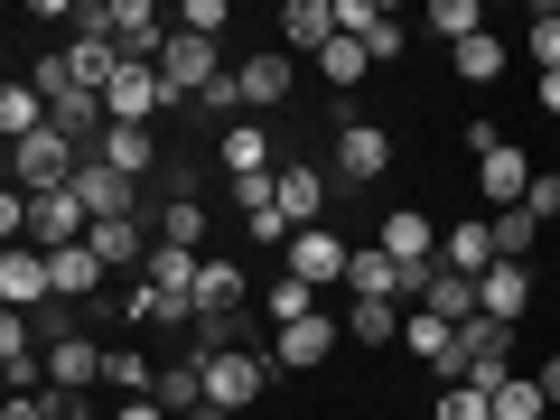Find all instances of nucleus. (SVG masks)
<instances>
[{
  "label": "nucleus",
  "instance_id": "nucleus-42",
  "mask_svg": "<svg viewBox=\"0 0 560 420\" xmlns=\"http://www.w3.org/2000/svg\"><path fill=\"white\" fill-rule=\"evenodd\" d=\"M113 420H168V411H160V401H121Z\"/></svg>",
  "mask_w": 560,
  "mask_h": 420
},
{
  "label": "nucleus",
  "instance_id": "nucleus-17",
  "mask_svg": "<svg viewBox=\"0 0 560 420\" xmlns=\"http://www.w3.org/2000/svg\"><path fill=\"white\" fill-rule=\"evenodd\" d=\"M346 290H355V300H411V271H401V261L393 253H383V243H374V253H355V271H346Z\"/></svg>",
  "mask_w": 560,
  "mask_h": 420
},
{
  "label": "nucleus",
  "instance_id": "nucleus-35",
  "mask_svg": "<svg viewBox=\"0 0 560 420\" xmlns=\"http://www.w3.org/2000/svg\"><path fill=\"white\" fill-rule=\"evenodd\" d=\"M533 66L560 75V10H533Z\"/></svg>",
  "mask_w": 560,
  "mask_h": 420
},
{
  "label": "nucleus",
  "instance_id": "nucleus-46",
  "mask_svg": "<svg viewBox=\"0 0 560 420\" xmlns=\"http://www.w3.org/2000/svg\"><path fill=\"white\" fill-rule=\"evenodd\" d=\"M551 355H560V337H551Z\"/></svg>",
  "mask_w": 560,
  "mask_h": 420
},
{
  "label": "nucleus",
  "instance_id": "nucleus-27",
  "mask_svg": "<svg viewBox=\"0 0 560 420\" xmlns=\"http://www.w3.org/2000/svg\"><path fill=\"white\" fill-rule=\"evenodd\" d=\"M448 57H458V75H467V84H495V75H504V38H495V28H477V38L448 47Z\"/></svg>",
  "mask_w": 560,
  "mask_h": 420
},
{
  "label": "nucleus",
  "instance_id": "nucleus-38",
  "mask_svg": "<svg viewBox=\"0 0 560 420\" xmlns=\"http://www.w3.org/2000/svg\"><path fill=\"white\" fill-rule=\"evenodd\" d=\"M523 206H533L541 224H560V168H541V178H533V197H523Z\"/></svg>",
  "mask_w": 560,
  "mask_h": 420
},
{
  "label": "nucleus",
  "instance_id": "nucleus-24",
  "mask_svg": "<svg viewBox=\"0 0 560 420\" xmlns=\"http://www.w3.org/2000/svg\"><path fill=\"white\" fill-rule=\"evenodd\" d=\"M234 75H243V103H280V94H290V57H280V47H261V57H243Z\"/></svg>",
  "mask_w": 560,
  "mask_h": 420
},
{
  "label": "nucleus",
  "instance_id": "nucleus-15",
  "mask_svg": "<svg viewBox=\"0 0 560 420\" xmlns=\"http://www.w3.org/2000/svg\"><path fill=\"white\" fill-rule=\"evenodd\" d=\"M411 308H430V318H448V327L486 318V308H477V280H467V271H448V261H440V271H430V290H420Z\"/></svg>",
  "mask_w": 560,
  "mask_h": 420
},
{
  "label": "nucleus",
  "instance_id": "nucleus-30",
  "mask_svg": "<svg viewBox=\"0 0 560 420\" xmlns=\"http://www.w3.org/2000/svg\"><path fill=\"white\" fill-rule=\"evenodd\" d=\"M261 308H271V327H300V318H318V290L280 271V280H271V300H261Z\"/></svg>",
  "mask_w": 560,
  "mask_h": 420
},
{
  "label": "nucleus",
  "instance_id": "nucleus-8",
  "mask_svg": "<svg viewBox=\"0 0 560 420\" xmlns=\"http://www.w3.org/2000/svg\"><path fill=\"white\" fill-rule=\"evenodd\" d=\"M383 168H393V131H374V121H346V131H337V187H374Z\"/></svg>",
  "mask_w": 560,
  "mask_h": 420
},
{
  "label": "nucleus",
  "instance_id": "nucleus-13",
  "mask_svg": "<svg viewBox=\"0 0 560 420\" xmlns=\"http://www.w3.org/2000/svg\"><path fill=\"white\" fill-rule=\"evenodd\" d=\"M271 187H280V215H290V234L327 224V187H337V178H318V168H271Z\"/></svg>",
  "mask_w": 560,
  "mask_h": 420
},
{
  "label": "nucleus",
  "instance_id": "nucleus-9",
  "mask_svg": "<svg viewBox=\"0 0 560 420\" xmlns=\"http://www.w3.org/2000/svg\"><path fill=\"white\" fill-rule=\"evenodd\" d=\"M355 271V253H346L327 224H308V234H290V280H308V290H327V280Z\"/></svg>",
  "mask_w": 560,
  "mask_h": 420
},
{
  "label": "nucleus",
  "instance_id": "nucleus-14",
  "mask_svg": "<svg viewBox=\"0 0 560 420\" xmlns=\"http://www.w3.org/2000/svg\"><path fill=\"white\" fill-rule=\"evenodd\" d=\"M0 374H10V393H47V355L28 337V318H0Z\"/></svg>",
  "mask_w": 560,
  "mask_h": 420
},
{
  "label": "nucleus",
  "instance_id": "nucleus-28",
  "mask_svg": "<svg viewBox=\"0 0 560 420\" xmlns=\"http://www.w3.org/2000/svg\"><path fill=\"white\" fill-rule=\"evenodd\" d=\"M486 224H495V253H504V261H523V253L541 243V215H533V206H504V215H486Z\"/></svg>",
  "mask_w": 560,
  "mask_h": 420
},
{
  "label": "nucleus",
  "instance_id": "nucleus-26",
  "mask_svg": "<svg viewBox=\"0 0 560 420\" xmlns=\"http://www.w3.org/2000/svg\"><path fill=\"white\" fill-rule=\"evenodd\" d=\"M346 337H355V346H393L401 337V308L393 300H355V308H346Z\"/></svg>",
  "mask_w": 560,
  "mask_h": 420
},
{
  "label": "nucleus",
  "instance_id": "nucleus-44",
  "mask_svg": "<svg viewBox=\"0 0 560 420\" xmlns=\"http://www.w3.org/2000/svg\"><path fill=\"white\" fill-rule=\"evenodd\" d=\"M541 113H560V75H541Z\"/></svg>",
  "mask_w": 560,
  "mask_h": 420
},
{
  "label": "nucleus",
  "instance_id": "nucleus-12",
  "mask_svg": "<svg viewBox=\"0 0 560 420\" xmlns=\"http://www.w3.org/2000/svg\"><path fill=\"white\" fill-rule=\"evenodd\" d=\"M477 197L495 206V215H504V206H523V197H533V160H523L514 140H504V150H486V160H477Z\"/></svg>",
  "mask_w": 560,
  "mask_h": 420
},
{
  "label": "nucleus",
  "instance_id": "nucleus-22",
  "mask_svg": "<svg viewBox=\"0 0 560 420\" xmlns=\"http://www.w3.org/2000/svg\"><path fill=\"white\" fill-rule=\"evenodd\" d=\"M401 337H411V355L430 364V374H440V364L458 355V327H448V318H430V308H411V318H401Z\"/></svg>",
  "mask_w": 560,
  "mask_h": 420
},
{
  "label": "nucleus",
  "instance_id": "nucleus-41",
  "mask_svg": "<svg viewBox=\"0 0 560 420\" xmlns=\"http://www.w3.org/2000/svg\"><path fill=\"white\" fill-rule=\"evenodd\" d=\"M0 420H47V401L38 393H10V411H0Z\"/></svg>",
  "mask_w": 560,
  "mask_h": 420
},
{
  "label": "nucleus",
  "instance_id": "nucleus-1",
  "mask_svg": "<svg viewBox=\"0 0 560 420\" xmlns=\"http://www.w3.org/2000/svg\"><path fill=\"white\" fill-rule=\"evenodd\" d=\"M215 75H234V66H224V47H215V38H187V28H168V47H160V84H168V103H178V94H206Z\"/></svg>",
  "mask_w": 560,
  "mask_h": 420
},
{
  "label": "nucleus",
  "instance_id": "nucleus-31",
  "mask_svg": "<svg viewBox=\"0 0 560 420\" xmlns=\"http://www.w3.org/2000/svg\"><path fill=\"white\" fill-rule=\"evenodd\" d=\"M318 75H327V84H337V94H346V84H364V75H374V57H364L355 38H327V57H318Z\"/></svg>",
  "mask_w": 560,
  "mask_h": 420
},
{
  "label": "nucleus",
  "instance_id": "nucleus-6",
  "mask_svg": "<svg viewBox=\"0 0 560 420\" xmlns=\"http://www.w3.org/2000/svg\"><path fill=\"white\" fill-rule=\"evenodd\" d=\"M337 337H346V327L327 318V308L300 318V327H271V364H280V374H318V364L337 355Z\"/></svg>",
  "mask_w": 560,
  "mask_h": 420
},
{
  "label": "nucleus",
  "instance_id": "nucleus-36",
  "mask_svg": "<svg viewBox=\"0 0 560 420\" xmlns=\"http://www.w3.org/2000/svg\"><path fill=\"white\" fill-rule=\"evenodd\" d=\"M224 20H234L224 0H187V10H178V28H187V38H224Z\"/></svg>",
  "mask_w": 560,
  "mask_h": 420
},
{
  "label": "nucleus",
  "instance_id": "nucleus-11",
  "mask_svg": "<svg viewBox=\"0 0 560 420\" xmlns=\"http://www.w3.org/2000/svg\"><path fill=\"white\" fill-rule=\"evenodd\" d=\"M337 38V0H290L280 10V57H327Z\"/></svg>",
  "mask_w": 560,
  "mask_h": 420
},
{
  "label": "nucleus",
  "instance_id": "nucleus-10",
  "mask_svg": "<svg viewBox=\"0 0 560 420\" xmlns=\"http://www.w3.org/2000/svg\"><path fill=\"white\" fill-rule=\"evenodd\" d=\"M168 103V84H160V66H121L113 75V94H103V113L113 121H131V131H150V113Z\"/></svg>",
  "mask_w": 560,
  "mask_h": 420
},
{
  "label": "nucleus",
  "instance_id": "nucleus-34",
  "mask_svg": "<svg viewBox=\"0 0 560 420\" xmlns=\"http://www.w3.org/2000/svg\"><path fill=\"white\" fill-rule=\"evenodd\" d=\"M197 113H224V131H234V121H243V75H215L197 94Z\"/></svg>",
  "mask_w": 560,
  "mask_h": 420
},
{
  "label": "nucleus",
  "instance_id": "nucleus-20",
  "mask_svg": "<svg viewBox=\"0 0 560 420\" xmlns=\"http://www.w3.org/2000/svg\"><path fill=\"white\" fill-rule=\"evenodd\" d=\"M94 160H113L121 178H160V140H150V131H131V121H113Z\"/></svg>",
  "mask_w": 560,
  "mask_h": 420
},
{
  "label": "nucleus",
  "instance_id": "nucleus-39",
  "mask_svg": "<svg viewBox=\"0 0 560 420\" xmlns=\"http://www.w3.org/2000/svg\"><path fill=\"white\" fill-rule=\"evenodd\" d=\"M121 318H140V327H160V318H168V308H160V290H150V280H140L131 300H121Z\"/></svg>",
  "mask_w": 560,
  "mask_h": 420
},
{
  "label": "nucleus",
  "instance_id": "nucleus-29",
  "mask_svg": "<svg viewBox=\"0 0 560 420\" xmlns=\"http://www.w3.org/2000/svg\"><path fill=\"white\" fill-rule=\"evenodd\" d=\"M150 243H178V253H197V243H206V206H197V197H168V215H160V234H150Z\"/></svg>",
  "mask_w": 560,
  "mask_h": 420
},
{
  "label": "nucleus",
  "instance_id": "nucleus-18",
  "mask_svg": "<svg viewBox=\"0 0 560 420\" xmlns=\"http://www.w3.org/2000/svg\"><path fill=\"white\" fill-rule=\"evenodd\" d=\"M150 401H160L168 420H187V411H197V401H206V346H187V355L160 374V393H150Z\"/></svg>",
  "mask_w": 560,
  "mask_h": 420
},
{
  "label": "nucleus",
  "instance_id": "nucleus-45",
  "mask_svg": "<svg viewBox=\"0 0 560 420\" xmlns=\"http://www.w3.org/2000/svg\"><path fill=\"white\" fill-rule=\"evenodd\" d=\"M187 420H234V411H215V401H197V411H187Z\"/></svg>",
  "mask_w": 560,
  "mask_h": 420
},
{
  "label": "nucleus",
  "instance_id": "nucleus-37",
  "mask_svg": "<svg viewBox=\"0 0 560 420\" xmlns=\"http://www.w3.org/2000/svg\"><path fill=\"white\" fill-rule=\"evenodd\" d=\"M440 420H495V393H467V383H448Z\"/></svg>",
  "mask_w": 560,
  "mask_h": 420
},
{
  "label": "nucleus",
  "instance_id": "nucleus-7",
  "mask_svg": "<svg viewBox=\"0 0 560 420\" xmlns=\"http://www.w3.org/2000/svg\"><path fill=\"white\" fill-rule=\"evenodd\" d=\"M0 300H10V318H28L38 300H57V271H47L38 243H10V253H0Z\"/></svg>",
  "mask_w": 560,
  "mask_h": 420
},
{
  "label": "nucleus",
  "instance_id": "nucleus-2",
  "mask_svg": "<svg viewBox=\"0 0 560 420\" xmlns=\"http://www.w3.org/2000/svg\"><path fill=\"white\" fill-rule=\"evenodd\" d=\"M261 383H271V355H253V346H215V355H206V401H215V411L261 401Z\"/></svg>",
  "mask_w": 560,
  "mask_h": 420
},
{
  "label": "nucleus",
  "instance_id": "nucleus-16",
  "mask_svg": "<svg viewBox=\"0 0 560 420\" xmlns=\"http://www.w3.org/2000/svg\"><path fill=\"white\" fill-rule=\"evenodd\" d=\"M477 308H486V318H504V327H514L523 308H533V271H523V261H495V271L477 280Z\"/></svg>",
  "mask_w": 560,
  "mask_h": 420
},
{
  "label": "nucleus",
  "instance_id": "nucleus-25",
  "mask_svg": "<svg viewBox=\"0 0 560 420\" xmlns=\"http://www.w3.org/2000/svg\"><path fill=\"white\" fill-rule=\"evenodd\" d=\"M84 243H94V261H103V271H121V261H150V243H140V215H121V224H94Z\"/></svg>",
  "mask_w": 560,
  "mask_h": 420
},
{
  "label": "nucleus",
  "instance_id": "nucleus-33",
  "mask_svg": "<svg viewBox=\"0 0 560 420\" xmlns=\"http://www.w3.org/2000/svg\"><path fill=\"white\" fill-rule=\"evenodd\" d=\"M541 411H551V401H541V383H533V374H514V383L495 393V420H541Z\"/></svg>",
  "mask_w": 560,
  "mask_h": 420
},
{
  "label": "nucleus",
  "instance_id": "nucleus-4",
  "mask_svg": "<svg viewBox=\"0 0 560 420\" xmlns=\"http://www.w3.org/2000/svg\"><path fill=\"white\" fill-rule=\"evenodd\" d=\"M94 383H113V355H103L94 337H47V393H94Z\"/></svg>",
  "mask_w": 560,
  "mask_h": 420
},
{
  "label": "nucleus",
  "instance_id": "nucleus-19",
  "mask_svg": "<svg viewBox=\"0 0 560 420\" xmlns=\"http://www.w3.org/2000/svg\"><path fill=\"white\" fill-rule=\"evenodd\" d=\"M440 261H448V271H467V280H486V271H495V224H458V234H440Z\"/></svg>",
  "mask_w": 560,
  "mask_h": 420
},
{
  "label": "nucleus",
  "instance_id": "nucleus-43",
  "mask_svg": "<svg viewBox=\"0 0 560 420\" xmlns=\"http://www.w3.org/2000/svg\"><path fill=\"white\" fill-rule=\"evenodd\" d=\"M533 383H541V401H560V355H551V364H541V374H533Z\"/></svg>",
  "mask_w": 560,
  "mask_h": 420
},
{
  "label": "nucleus",
  "instance_id": "nucleus-21",
  "mask_svg": "<svg viewBox=\"0 0 560 420\" xmlns=\"http://www.w3.org/2000/svg\"><path fill=\"white\" fill-rule=\"evenodd\" d=\"M224 178H271V131H261V121H234V131H224Z\"/></svg>",
  "mask_w": 560,
  "mask_h": 420
},
{
  "label": "nucleus",
  "instance_id": "nucleus-23",
  "mask_svg": "<svg viewBox=\"0 0 560 420\" xmlns=\"http://www.w3.org/2000/svg\"><path fill=\"white\" fill-rule=\"evenodd\" d=\"M47 271H57V300H94V290H103L94 243H75V253H47Z\"/></svg>",
  "mask_w": 560,
  "mask_h": 420
},
{
  "label": "nucleus",
  "instance_id": "nucleus-32",
  "mask_svg": "<svg viewBox=\"0 0 560 420\" xmlns=\"http://www.w3.org/2000/svg\"><path fill=\"white\" fill-rule=\"evenodd\" d=\"M430 28H440L448 47H467V38L486 28V10H477V0H430Z\"/></svg>",
  "mask_w": 560,
  "mask_h": 420
},
{
  "label": "nucleus",
  "instance_id": "nucleus-5",
  "mask_svg": "<svg viewBox=\"0 0 560 420\" xmlns=\"http://www.w3.org/2000/svg\"><path fill=\"white\" fill-rule=\"evenodd\" d=\"M75 206H84L94 224H121V215H140V178H121L113 160H84V168H75Z\"/></svg>",
  "mask_w": 560,
  "mask_h": 420
},
{
  "label": "nucleus",
  "instance_id": "nucleus-40",
  "mask_svg": "<svg viewBox=\"0 0 560 420\" xmlns=\"http://www.w3.org/2000/svg\"><path fill=\"white\" fill-rule=\"evenodd\" d=\"M47 401V420H94V401H84V393H38Z\"/></svg>",
  "mask_w": 560,
  "mask_h": 420
},
{
  "label": "nucleus",
  "instance_id": "nucleus-3",
  "mask_svg": "<svg viewBox=\"0 0 560 420\" xmlns=\"http://www.w3.org/2000/svg\"><path fill=\"white\" fill-rule=\"evenodd\" d=\"M103 38L121 47V66H160L168 28H160V10H150V0H103Z\"/></svg>",
  "mask_w": 560,
  "mask_h": 420
}]
</instances>
